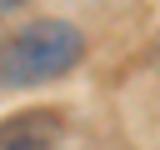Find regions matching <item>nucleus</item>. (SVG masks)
<instances>
[{"label":"nucleus","mask_w":160,"mask_h":150,"mask_svg":"<svg viewBox=\"0 0 160 150\" xmlns=\"http://www.w3.org/2000/svg\"><path fill=\"white\" fill-rule=\"evenodd\" d=\"M80 55H85V35L70 20L40 15L0 40V90L45 85V80L65 75L70 65H80Z\"/></svg>","instance_id":"nucleus-1"},{"label":"nucleus","mask_w":160,"mask_h":150,"mask_svg":"<svg viewBox=\"0 0 160 150\" xmlns=\"http://www.w3.org/2000/svg\"><path fill=\"white\" fill-rule=\"evenodd\" d=\"M155 70H160V50H155Z\"/></svg>","instance_id":"nucleus-3"},{"label":"nucleus","mask_w":160,"mask_h":150,"mask_svg":"<svg viewBox=\"0 0 160 150\" xmlns=\"http://www.w3.org/2000/svg\"><path fill=\"white\" fill-rule=\"evenodd\" d=\"M60 145V115L55 110H20L0 120V150H55Z\"/></svg>","instance_id":"nucleus-2"}]
</instances>
